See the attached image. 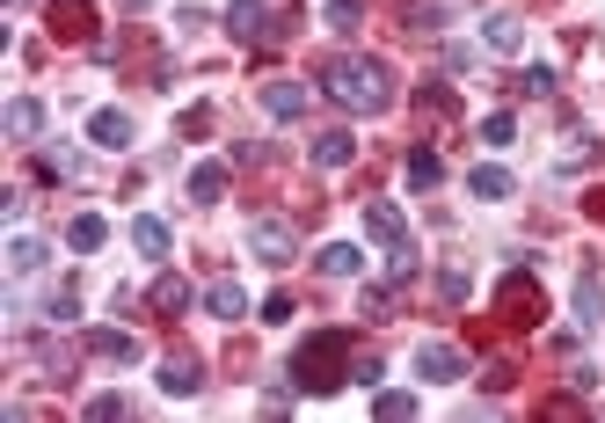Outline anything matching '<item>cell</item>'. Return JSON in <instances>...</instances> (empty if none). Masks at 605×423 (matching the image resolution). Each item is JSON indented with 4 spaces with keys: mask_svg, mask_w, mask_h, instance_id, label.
<instances>
[{
    "mask_svg": "<svg viewBox=\"0 0 605 423\" xmlns=\"http://www.w3.org/2000/svg\"><path fill=\"white\" fill-rule=\"evenodd\" d=\"M321 88L350 110V117H380L394 102V74L380 66V59H365V51H336L329 66H321Z\"/></svg>",
    "mask_w": 605,
    "mask_h": 423,
    "instance_id": "1",
    "label": "cell"
},
{
    "mask_svg": "<svg viewBox=\"0 0 605 423\" xmlns=\"http://www.w3.org/2000/svg\"><path fill=\"white\" fill-rule=\"evenodd\" d=\"M350 328H314L307 344L292 350V380L307 387V395H336L343 380H350Z\"/></svg>",
    "mask_w": 605,
    "mask_h": 423,
    "instance_id": "2",
    "label": "cell"
},
{
    "mask_svg": "<svg viewBox=\"0 0 605 423\" xmlns=\"http://www.w3.org/2000/svg\"><path fill=\"white\" fill-rule=\"evenodd\" d=\"M226 29H234L242 45H285L292 29H299V0H234V8H226Z\"/></svg>",
    "mask_w": 605,
    "mask_h": 423,
    "instance_id": "3",
    "label": "cell"
},
{
    "mask_svg": "<svg viewBox=\"0 0 605 423\" xmlns=\"http://www.w3.org/2000/svg\"><path fill=\"white\" fill-rule=\"evenodd\" d=\"M496 322H504V328H533V322H547V293H540V277H533V271H510L504 285H496Z\"/></svg>",
    "mask_w": 605,
    "mask_h": 423,
    "instance_id": "4",
    "label": "cell"
},
{
    "mask_svg": "<svg viewBox=\"0 0 605 423\" xmlns=\"http://www.w3.org/2000/svg\"><path fill=\"white\" fill-rule=\"evenodd\" d=\"M416 380H431V387H453V380H467V358L453 344H423L416 350Z\"/></svg>",
    "mask_w": 605,
    "mask_h": 423,
    "instance_id": "5",
    "label": "cell"
},
{
    "mask_svg": "<svg viewBox=\"0 0 605 423\" xmlns=\"http://www.w3.org/2000/svg\"><path fill=\"white\" fill-rule=\"evenodd\" d=\"M248 249L263 256V263H292V249H299V234H292L285 220H248Z\"/></svg>",
    "mask_w": 605,
    "mask_h": 423,
    "instance_id": "6",
    "label": "cell"
},
{
    "mask_svg": "<svg viewBox=\"0 0 605 423\" xmlns=\"http://www.w3.org/2000/svg\"><path fill=\"white\" fill-rule=\"evenodd\" d=\"M365 234H372L380 249H409V220H402V204L372 198V204H365Z\"/></svg>",
    "mask_w": 605,
    "mask_h": 423,
    "instance_id": "7",
    "label": "cell"
},
{
    "mask_svg": "<svg viewBox=\"0 0 605 423\" xmlns=\"http://www.w3.org/2000/svg\"><path fill=\"white\" fill-rule=\"evenodd\" d=\"M197 387H205V365H197L190 350H169V358H161V395H197Z\"/></svg>",
    "mask_w": 605,
    "mask_h": 423,
    "instance_id": "8",
    "label": "cell"
},
{
    "mask_svg": "<svg viewBox=\"0 0 605 423\" xmlns=\"http://www.w3.org/2000/svg\"><path fill=\"white\" fill-rule=\"evenodd\" d=\"M51 29H59L66 45H81V37H96V8H88V0H51Z\"/></svg>",
    "mask_w": 605,
    "mask_h": 423,
    "instance_id": "9",
    "label": "cell"
},
{
    "mask_svg": "<svg viewBox=\"0 0 605 423\" xmlns=\"http://www.w3.org/2000/svg\"><path fill=\"white\" fill-rule=\"evenodd\" d=\"M169 220H161V212H139V220H132V249L146 256V263H161V256H169Z\"/></svg>",
    "mask_w": 605,
    "mask_h": 423,
    "instance_id": "10",
    "label": "cell"
},
{
    "mask_svg": "<svg viewBox=\"0 0 605 423\" xmlns=\"http://www.w3.org/2000/svg\"><path fill=\"white\" fill-rule=\"evenodd\" d=\"M88 350L110 358V365H139V336L132 328H88Z\"/></svg>",
    "mask_w": 605,
    "mask_h": 423,
    "instance_id": "11",
    "label": "cell"
},
{
    "mask_svg": "<svg viewBox=\"0 0 605 423\" xmlns=\"http://www.w3.org/2000/svg\"><path fill=\"white\" fill-rule=\"evenodd\" d=\"M0 125H8V139H23V147H29V139L45 132V102H37V96H15V102H8V117H0Z\"/></svg>",
    "mask_w": 605,
    "mask_h": 423,
    "instance_id": "12",
    "label": "cell"
},
{
    "mask_svg": "<svg viewBox=\"0 0 605 423\" xmlns=\"http://www.w3.org/2000/svg\"><path fill=\"white\" fill-rule=\"evenodd\" d=\"M482 45L504 51V59H518V51H526V23H518V15H489V23H482Z\"/></svg>",
    "mask_w": 605,
    "mask_h": 423,
    "instance_id": "13",
    "label": "cell"
},
{
    "mask_svg": "<svg viewBox=\"0 0 605 423\" xmlns=\"http://www.w3.org/2000/svg\"><path fill=\"white\" fill-rule=\"evenodd\" d=\"M102 241H110V220H102V212H81V220L66 226V249L73 256H96Z\"/></svg>",
    "mask_w": 605,
    "mask_h": 423,
    "instance_id": "14",
    "label": "cell"
},
{
    "mask_svg": "<svg viewBox=\"0 0 605 423\" xmlns=\"http://www.w3.org/2000/svg\"><path fill=\"white\" fill-rule=\"evenodd\" d=\"M402 175H409V190H437V183H445V161H437L431 147H409V161H402Z\"/></svg>",
    "mask_w": 605,
    "mask_h": 423,
    "instance_id": "15",
    "label": "cell"
},
{
    "mask_svg": "<svg viewBox=\"0 0 605 423\" xmlns=\"http://www.w3.org/2000/svg\"><path fill=\"white\" fill-rule=\"evenodd\" d=\"M263 110H270V117H307V88H299V80H270Z\"/></svg>",
    "mask_w": 605,
    "mask_h": 423,
    "instance_id": "16",
    "label": "cell"
},
{
    "mask_svg": "<svg viewBox=\"0 0 605 423\" xmlns=\"http://www.w3.org/2000/svg\"><path fill=\"white\" fill-rule=\"evenodd\" d=\"M88 139H96V147H132V117H124V110H96V117H88Z\"/></svg>",
    "mask_w": 605,
    "mask_h": 423,
    "instance_id": "17",
    "label": "cell"
},
{
    "mask_svg": "<svg viewBox=\"0 0 605 423\" xmlns=\"http://www.w3.org/2000/svg\"><path fill=\"white\" fill-rule=\"evenodd\" d=\"M467 190H474V198H510V190H518V183H510V169H496V161H482V169H467Z\"/></svg>",
    "mask_w": 605,
    "mask_h": 423,
    "instance_id": "18",
    "label": "cell"
},
{
    "mask_svg": "<svg viewBox=\"0 0 605 423\" xmlns=\"http://www.w3.org/2000/svg\"><path fill=\"white\" fill-rule=\"evenodd\" d=\"M205 307H212L219 322H242V314H248V293H242V285H234V277H219L212 293H205Z\"/></svg>",
    "mask_w": 605,
    "mask_h": 423,
    "instance_id": "19",
    "label": "cell"
},
{
    "mask_svg": "<svg viewBox=\"0 0 605 423\" xmlns=\"http://www.w3.org/2000/svg\"><path fill=\"white\" fill-rule=\"evenodd\" d=\"M314 161H321V169H350V161H358V139H350V132H321Z\"/></svg>",
    "mask_w": 605,
    "mask_h": 423,
    "instance_id": "20",
    "label": "cell"
},
{
    "mask_svg": "<svg viewBox=\"0 0 605 423\" xmlns=\"http://www.w3.org/2000/svg\"><path fill=\"white\" fill-rule=\"evenodd\" d=\"M190 198H197V204H219V198H226V169H219V161H197V169H190Z\"/></svg>",
    "mask_w": 605,
    "mask_h": 423,
    "instance_id": "21",
    "label": "cell"
},
{
    "mask_svg": "<svg viewBox=\"0 0 605 423\" xmlns=\"http://www.w3.org/2000/svg\"><path fill=\"white\" fill-rule=\"evenodd\" d=\"M8 271H15V277L45 271V241H37V234H15V241H8Z\"/></svg>",
    "mask_w": 605,
    "mask_h": 423,
    "instance_id": "22",
    "label": "cell"
},
{
    "mask_svg": "<svg viewBox=\"0 0 605 423\" xmlns=\"http://www.w3.org/2000/svg\"><path fill=\"white\" fill-rule=\"evenodd\" d=\"M365 271V256L350 249V241H329V249H321V277H358Z\"/></svg>",
    "mask_w": 605,
    "mask_h": 423,
    "instance_id": "23",
    "label": "cell"
},
{
    "mask_svg": "<svg viewBox=\"0 0 605 423\" xmlns=\"http://www.w3.org/2000/svg\"><path fill=\"white\" fill-rule=\"evenodd\" d=\"M577 322L583 328L605 322V285H598V277H577Z\"/></svg>",
    "mask_w": 605,
    "mask_h": 423,
    "instance_id": "24",
    "label": "cell"
},
{
    "mask_svg": "<svg viewBox=\"0 0 605 423\" xmlns=\"http://www.w3.org/2000/svg\"><path fill=\"white\" fill-rule=\"evenodd\" d=\"M183 307H190V285H183V277H161V285H153V314H183Z\"/></svg>",
    "mask_w": 605,
    "mask_h": 423,
    "instance_id": "25",
    "label": "cell"
},
{
    "mask_svg": "<svg viewBox=\"0 0 605 423\" xmlns=\"http://www.w3.org/2000/svg\"><path fill=\"white\" fill-rule=\"evenodd\" d=\"M372 416H380V423H402V416H416V395H402V387H387V395L372 401Z\"/></svg>",
    "mask_w": 605,
    "mask_h": 423,
    "instance_id": "26",
    "label": "cell"
},
{
    "mask_svg": "<svg viewBox=\"0 0 605 423\" xmlns=\"http://www.w3.org/2000/svg\"><path fill=\"white\" fill-rule=\"evenodd\" d=\"M467 293H474V277L467 271H437V299H445V307H460Z\"/></svg>",
    "mask_w": 605,
    "mask_h": 423,
    "instance_id": "27",
    "label": "cell"
},
{
    "mask_svg": "<svg viewBox=\"0 0 605 423\" xmlns=\"http://www.w3.org/2000/svg\"><path fill=\"white\" fill-rule=\"evenodd\" d=\"M88 416H96V423H124V416H132V401H124V395H96V401H88Z\"/></svg>",
    "mask_w": 605,
    "mask_h": 423,
    "instance_id": "28",
    "label": "cell"
},
{
    "mask_svg": "<svg viewBox=\"0 0 605 423\" xmlns=\"http://www.w3.org/2000/svg\"><path fill=\"white\" fill-rule=\"evenodd\" d=\"M482 139H489V147H510V139H518V125H510V110H496V117H482Z\"/></svg>",
    "mask_w": 605,
    "mask_h": 423,
    "instance_id": "29",
    "label": "cell"
},
{
    "mask_svg": "<svg viewBox=\"0 0 605 423\" xmlns=\"http://www.w3.org/2000/svg\"><path fill=\"white\" fill-rule=\"evenodd\" d=\"M518 88H526V96H555V66H526Z\"/></svg>",
    "mask_w": 605,
    "mask_h": 423,
    "instance_id": "30",
    "label": "cell"
},
{
    "mask_svg": "<svg viewBox=\"0 0 605 423\" xmlns=\"http://www.w3.org/2000/svg\"><path fill=\"white\" fill-rule=\"evenodd\" d=\"M37 175H51V183H66V175H73V153H37Z\"/></svg>",
    "mask_w": 605,
    "mask_h": 423,
    "instance_id": "31",
    "label": "cell"
},
{
    "mask_svg": "<svg viewBox=\"0 0 605 423\" xmlns=\"http://www.w3.org/2000/svg\"><path fill=\"white\" fill-rule=\"evenodd\" d=\"M358 15H365V0H329V23H336V29H350Z\"/></svg>",
    "mask_w": 605,
    "mask_h": 423,
    "instance_id": "32",
    "label": "cell"
},
{
    "mask_svg": "<svg viewBox=\"0 0 605 423\" xmlns=\"http://www.w3.org/2000/svg\"><path fill=\"white\" fill-rule=\"evenodd\" d=\"M387 307H394V293H387V285H365V314H372V322H380Z\"/></svg>",
    "mask_w": 605,
    "mask_h": 423,
    "instance_id": "33",
    "label": "cell"
},
{
    "mask_svg": "<svg viewBox=\"0 0 605 423\" xmlns=\"http://www.w3.org/2000/svg\"><path fill=\"white\" fill-rule=\"evenodd\" d=\"M263 322H292V293H270L263 299Z\"/></svg>",
    "mask_w": 605,
    "mask_h": 423,
    "instance_id": "34",
    "label": "cell"
},
{
    "mask_svg": "<svg viewBox=\"0 0 605 423\" xmlns=\"http://www.w3.org/2000/svg\"><path fill=\"white\" fill-rule=\"evenodd\" d=\"M583 204H591V220H605V190H591V198H583Z\"/></svg>",
    "mask_w": 605,
    "mask_h": 423,
    "instance_id": "35",
    "label": "cell"
},
{
    "mask_svg": "<svg viewBox=\"0 0 605 423\" xmlns=\"http://www.w3.org/2000/svg\"><path fill=\"white\" fill-rule=\"evenodd\" d=\"M124 8H146V0H124Z\"/></svg>",
    "mask_w": 605,
    "mask_h": 423,
    "instance_id": "36",
    "label": "cell"
}]
</instances>
